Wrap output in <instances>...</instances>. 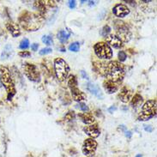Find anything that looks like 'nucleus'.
I'll use <instances>...</instances> for the list:
<instances>
[{
  "label": "nucleus",
  "instance_id": "1",
  "mask_svg": "<svg viewBox=\"0 0 157 157\" xmlns=\"http://www.w3.org/2000/svg\"><path fill=\"white\" fill-rule=\"evenodd\" d=\"M105 76L107 77V80L116 83L123 80L126 75V70L122 63L118 61H113L107 63L105 70Z\"/></svg>",
  "mask_w": 157,
  "mask_h": 157
},
{
  "label": "nucleus",
  "instance_id": "2",
  "mask_svg": "<svg viewBox=\"0 0 157 157\" xmlns=\"http://www.w3.org/2000/svg\"><path fill=\"white\" fill-rule=\"evenodd\" d=\"M43 23V17L38 14L26 13L20 18L21 26L27 31H35L39 29Z\"/></svg>",
  "mask_w": 157,
  "mask_h": 157
},
{
  "label": "nucleus",
  "instance_id": "3",
  "mask_svg": "<svg viewBox=\"0 0 157 157\" xmlns=\"http://www.w3.org/2000/svg\"><path fill=\"white\" fill-rule=\"evenodd\" d=\"M0 80L8 93V100H11L16 94V89L15 83L8 68L3 66L0 67Z\"/></svg>",
  "mask_w": 157,
  "mask_h": 157
},
{
  "label": "nucleus",
  "instance_id": "4",
  "mask_svg": "<svg viewBox=\"0 0 157 157\" xmlns=\"http://www.w3.org/2000/svg\"><path fill=\"white\" fill-rule=\"evenodd\" d=\"M156 114V100H148L142 108L141 114L138 117L139 121H146L155 117Z\"/></svg>",
  "mask_w": 157,
  "mask_h": 157
},
{
  "label": "nucleus",
  "instance_id": "5",
  "mask_svg": "<svg viewBox=\"0 0 157 157\" xmlns=\"http://www.w3.org/2000/svg\"><path fill=\"white\" fill-rule=\"evenodd\" d=\"M54 70L59 80L63 81L67 78L70 71V67L62 59H56L54 61Z\"/></svg>",
  "mask_w": 157,
  "mask_h": 157
},
{
  "label": "nucleus",
  "instance_id": "6",
  "mask_svg": "<svg viewBox=\"0 0 157 157\" xmlns=\"http://www.w3.org/2000/svg\"><path fill=\"white\" fill-rule=\"evenodd\" d=\"M94 50L96 56L101 59H110L113 57L112 48L105 42H98L94 45Z\"/></svg>",
  "mask_w": 157,
  "mask_h": 157
},
{
  "label": "nucleus",
  "instance_id": "7",
  "mask_svg": "<svg viewBox=\"0 0 157 157\" xmlns=\"http://www.w3.org/2000/svg\"><path fill=\"white\" fill-rule=\"evenodd\" d=\"M23 70H24V73L26 75V76L31 80L33 82H39L40 81V73L37 70V68L35 65L31 64V63H26L23 66Z\"/></svg>",
  "mask_w": 157,
  "mask_h": 157
},
{
  "label": "nucleus",
  "instance_id": "8",
  "mask_svg": "<svg viewBox=\"0 0 157 157\" xmlns=\"http://www.w3.org/2000/svg\"><path fill=\"white\" fill-rule=\"evenodd\" d=\"M97 149V143L93 138L86 139L83 146V152L87 156H93Z\"/></svg>",
  "mask_w": 157,
  "mask_h": 157
},
{
  "label": "nucleus",
  "instance_id": "9",
  "mask_svg": "<svg viewBox=\"0 0 157 157\" xmlns=\"http://www.w3.org/2000/svg\"><path fill=\"white\" fill-rule=\"evenodd\" d=\"M119 27H117V33H118V37L119 39L123 42H127L130 40V32L129 31L128 28L124 24V23H119Z\"/></svg>",
  "mask_w": 157,
  "mask_h": 157
},
{
  "label": "nucleus",
  "instance_id": "10",
  "mask_svg": "<svg viewBox=\"0 0 157 157\" xmlns=\"http://www.w3.org/2000/svg\"><path fill=\"white\" fill-rule=\"evenodd\" d=\"M113 13L118 17H125L130 13V10L125 4H117L113 7Z\"/></svg>",
  "mask_w": 157,
  "mask_h": 157
},
{
  "label": "nucleus",
  "instance_id": "11",
  "mask_svg": "<svg viewBox=\"0 0 157 157\" xmlns=\"http://www.w3.org/2000/svg\"><path fill=\"white\" fill-rule=\"evenodd\" d=\"M83 131L91 138H96L100 136V130L99 129V126L96 124L94 125H90L89 126H86L83 128Z\"/></svg>",
  "mask_w": 157,
  "mask_h": 157
},
{
  "label": "nucleus",
  "instance_id": "12",
  "mask_svg": "<svg viewBox=\"0 0 157 157\" xmlns=\"http://www.w3.org/2000/svg\"><path fill=\"white\" fill-rule=\"evenodd\" d=\"M106 44L109 46H112L113 48H120L122 46V41L119 39L117 35L111 34L106 36Z\"/></svg>",
  "mask_w": 157,
  "mask_h": 157
},
{
  "label": "nucleus",
  "instance_id": "13",
  "mask_svg": "<svg viewBox=\"0 0 157 157\" xmlns=\"http://www.w3.org/2000/svg\"><path fill=\"white\" fill-rule=\"evenodd\" d=\"M119 98L124 103L129 102L132 98V90L127 87L122 88V89L120 90V92L119 94Z\"/></svg>",
  "mask_w": 157,
  "mask_h": 157
},
{
  "label": "nucleus",
  "instance_id": "14",
  "mask_svg": "<svg viewBox=\"0 0 157 157\" xmlns=\"http://www.w3.org/2000/svg\"><path fill=\"white\" fill-rule=\"evenodd\" d=\"M87 89L92 94H94V96H96L99 99H102L103 98V94L100 90V89L99 88V86H97L96 84L89 83L87 85Z\"/></svg>",
  "mask_w": 157,
  "mask_h": 157
},
{
  "label": "nucleus",
  "instance_id": "15",
  "mask_svg": "<svg viewBox=\"0 0 157 157\" xmlns=\"http://www.w3.org/2000/svg\"><path fill=\"white\" fill-rule=\"evenodd\" d=\"M103 86H104V89H105L106 92L109 94H113V93L117 92V90H118V86L114 83H113V82H111L109 80L105 81L104 83H103Z\"/></svg>",
  "mask_w": 157,
  "mask_h": 157
},
{
  "label": "nucleus",
  "instance_id": "16",
  "mask_svg": "<svg viewBox=\"0 0 157 157\" xmlns=\"http://www.w3.org/2000/svg\"><path fill=\"white\" fill-rule=\"evenodd\" d=\"M70 91H71V94L74 98V100L76 101H82V100H84L86 99V95L83 94L77 87L76 88H73V89H70Z\"/></svg>",
  "mask_w": 157,
  "mask_h": 157
},
{
  "label": "nucleus",
  "instance_id": "17",
  "mask_svg": "<svg viewBox=\"0 0 157 157\" xmlns=\"http://www.w3.org/2000/svg\"><path fill=\"white\" fill-rule=\"evenodd\" d=\"M79 118L81 119V120L86 124V125H93L94 123V116L89 113H79Z\"/></svg>",
  "mask_w": 157,
  "mask_h": 157
},
{
  "label": "nucleus",
  "instance_id": "18",
  "mask_svg": "<svg viewBox=\"0 0 157 157\" xmlns=\"http://www.w3.org/2000/svg\"><path fill=\"white\" fill-rule=\"evenodd\" d=\"M6 26H7L8 30L10 32V33L14 37H17V36H19L21 34V31H20V29H19V28H18V26L16 24H15L13 23H10Z\"/></svg>",
  "mask_w": 157,
  "mask_h": 157
},
{
  "label": "nucleus",
  "instance_id": "19",
  "mask_svg": "<svg viewBox=\"0 0 157 157\" xmlns=\"http://www.w3.org/2000/svg\"><path fill=\"white\" fill-rule=\"evenodd\" d=\"M70 36V32L67 30H61L58 33V39L61 43H65Z\"/></svg>",
  "mask_w": 157,
  "mask_h": 157
},
{
  "label": "nucleus",
  "instance_id": "20",
  "mask_svg": "<svg viewBox=\"0 0 157 157\" xmlns=\"http://www.w3.org/2000/svg\"><path fill=\"white\" fill-rule=\"evenodd\" d=\"M13 53V48L10 45H7L5 46L2 54H1V59L3 60V59H6L8 58H10V56L11 55V53Z\"/></svg>",
  "mask_w": 157,
  "mask_h": 157
},
{
  "label": "nucleus",
  "instance_id": "21",
  "mask_svg": "<svg viewBox=\"0 0 157 157\" xmlns=\"http://www.w3.org/2000/svg\"><path fill=\"white\" fill-rule=\"evenodd\" d=\"M143 103V97L140 94H135L134 97L131 98V106L132 107H137L141 106Z\"/></svg>",
  "mask_w": 157,
  "mask_h": 157
},
{
  "label": "nucleus",
  "instance_id": "22",
  "mask_svg": "<svg viewBox=\"0 0 157 157\" xmlns=\"http://www.w3.org/2000/svg\"><path fill=\"white\" fill-rule=\"evenodd\" d=\"M77 85H78V83H77V79L76 78V76H73V75L70 76V77L68 79V86H69V88L70 89L76 88Z\"/></svg>",
  "mask_w": 157,
  "mask_h": 157
},
{
  "label": "nucleus",
  "instance_id": "23",
  "mask_svg": "<svg viewBox=\"0 0 157 157\" xmlns=\"http://www.w3.org/2000/svg\"><path fill=\"white\" fill-rule=\"evenodd\" d=\"M110 32H111V28L108 25H106L100 30V34L103 37H106V36H108Z\"/></svg>",
  "mask_w": 157,
  "mask_h": 157
},
{
  "label": "nucleus",
  "instance_id": "24",
  "mask_svg": "<svg viewBox=\"0 0 157 157\" xmlns=\"http://www.w3.org/2000/svg\"><path fill=\"white\" fill-rule=\"evenodd\" d=\"M29 40L28 39L22 40V41L20 42V45H19V48L22 50H26L29 48Z\"/></svg>",
  "mask_w": 157,
  "mask_h": 157
},
{
  "label": "nucleus",
  "instance_id": "25",
  "mask_svg": "<svg viewBox=\"0 0 157 157\" xmlns=\"http://www.w3.org/2000/svg\"><path fill=\"white\" fill-rule=\"evenodd\" d=\"M79 49H80V44L78 42H73L69 46V50L71 52L76 53L79 51Z\"/></svg>",
  "mask_w": 157,
  "mask_h": 157
},
{
  "label": "nucleus",
  "instance_id": "26",
  "mask_svg": "<svg viewBox=\"0 0 157 157\" xmlns=\"http://www.w3.org/2000/svg\"><path fill=\"white\" fill-rule=\"evenodd\" d=\"M41 40H42L43 43H45V44L47 45V46H51V45H53V38H52L51 36H49V35H44V36L42 37Z\"/></svg>",
  "mask_w": 157,
  "mask_h": 157
},
{
  "label": "nucleus",
  "instance_id": "27",
  "mask_svg": "<svg viewBox=\"0 0 157 157\" xmlns=\"http://www.w3.org/2000/svg\"><path fill=\"white\" fill-rule=\"evenodd\" d=\"M53 52L52 48L50 47H46V48H43L40 51V55H46V54H48V53H51Z\"/></svg>",
  "mask_w": 157,
  "mask_h": 157
},
{
  "label": "nucleus",
  "instance_id": "28",
  "mask_svg": "<svg viewBox=\"0 0 157 157\" xmlns=\"http://www.w3.org/2000/svg\"><path fill=\"white\" fill-rule=\"evenodd\" d=\"M126 58H127V56H126V53L124 52V51H120V52L119 53V59L120 62L126 61Z\"/></svg>",
  "mask_w": 157,
  "mask_h": 157
},
{
  "label": "nucleus",
  "instance_id": "29",
  "mask_svg": "<svg viewBox=\"0 0 157 157\" xmlns=\"http://www.w3.org/2000/svg\"><path fill=\"white\" fill-rule=\"evenodd\" d=\"M18 55L22 58H28V57H30L31 56V53L28 51H23V52H20L18 53Z\"/></svg>",
  "mask_w": 157,
  "mask_h": 157
},
{
  "label": "nucleus",
  "instance_id": "30",
  "mask_svg": "<svg viewBox=\"0 0 157 157\" xmlns=\"http://www.w3.org/2000/svg\"><path fill=\"white\" fill-rule=\"evenodd\" d=\"M79 107H80V109H81L83 112L87 113V112L89 111V107L87 106V105L84 104V103H83V102H80V103H79Z\"/></svg>",
  "mask_w": 157,
  "mask_h": 157
},
{
  "label": "nucleus",
  "instance_id": "31",
  "mask_svg": "<svg viewBox=\"0 0 157 157\" xmlns=\"http://www.w3.org/2000/svg\"><path fill=\"white\" fill-rule=\"evenodd\" d=\"M76 3L74 0L73 1H69V3H68V5H69V7L70 9H74L76 7Z\"/></svg>",
  "mask_w": 157,
  "mask_h": 157
},
{
  "label": "nucleus",
  "instance_id": "32",
  "mask_svg": "<svg viewBox=\"0 0 157 157\" xmlns=\"http://www.w3.org/2000/svg\"><path fill=\"white\" fill-rule=\"evenodd\" d=\"M81 75H82V77H83V79H87V80H89V78L88 74H87L84 70H81Z\"/></svg>",
  "mask_w": 157,
  "mask_h": 157
},
{
  "label": "nucleus",
  "instance_id": "33",
  "mask_svg": "<svg viewBox=\"0 0 157 157\" xmlns=\"http://www.w3.org/2000/svg\"><path fill=\"white\" fill-rule=\"evenodd\" d=\"M144 130L148 132H152L153 131V127L151 126H144Z\"/></svg>",
  "mask_w": 157,
  "mask_h": 157
},
{
  "label": "nucleus",
  "instance_id": "34",
  "mask_svg": "<svg viewBox=\"0 0 157 157\" xmlns=\"http://www.w3.org/2000/svg\"><path fill=\"white\" fill-rule=\"evenodd\" d=\"M38 47H39V45L37 43H33L31 46V49L33 51H37L38 50Z\"/></svg>",
  "mask_w": 157,
  "mask_h": 157
},
{
  "label": "nucleus",
  "instance_id": "35",
  "mask_svg": "<svg viewBox=\"0 0 157 157\" xmlns=\"http://www.w3.org/2000/svg\"><path fill=\"white\" fill-rule=\"evenodd\" d=\"M125 133H126V137H128V138H130L131 136H132V133H131V131H130V130H126Z\"/></svg>",
  "mask_w": 157,
  "mask_h": 157
},
{
  "label": "nucleus",
  "instance_id": "36",
  "mask_svg": "<svg viewBox=\"0 0 157 157\" xmlns=\"http://www.w3.org/2000/svg\"><path fill=\"white\" fill-rule=\"evenodd\" d=\"M116 110H117V107H116V106H111V107L108 109V112L111 113H113L114 111H116Z\"/></svg>",
  "mask_w": 157,
  "mask_h": 157
},
{
  "label": "nucleus",
  "instance_id": "37",
  "mask_svg": "<svg viewBox=\"0 0 157 157\" xmlns=\"http://www.w3.org/2000/svg\"><path fill=\"white\" fill-rule=\"evenodd\" d=\"M60 50H61V52H65V48L64 47H60Z\"/></svg>",
  "mask_w": 157,
  "mask_h": 157
},
{
  "label": "nucleus",
  "instance_id": "38",
  "mask_svg": "<svg viewBox=\"0 0 157 157\" xmlns=\"http://www.w3.org/2000/svg\"><path fill=\"white\" fill-rule=\"evenodd\" d=\"M136 157H142V156H141V155H137Z\"/></svg>",
  "mask_w": 157,
  "mask_h": 157
}]
</instances>
